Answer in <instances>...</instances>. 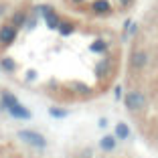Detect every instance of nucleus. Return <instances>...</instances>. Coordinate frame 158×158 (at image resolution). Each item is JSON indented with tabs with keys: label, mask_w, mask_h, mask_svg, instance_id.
<instances>
[{
	"label": "nucleus",
	"mask_w": 158,
	"mask_h": 158,
	"mask_svg": "<svg viewBox=\"0 0 158 158\" xmlns=\"http://www.w3.org/2000/svg\"><path fill=\"white\" fill-rule=\"evenodd\" d=\"M118 146V138L114 134H106L102 140H99V148L103 150V152H114Z\"/></svg>",
	"instance_id": "nucleus-7"
},
{
	"label": "nucleus",
	"mask_w": 158,
	"mask_h": 158,
	"mask_svg": "<svg viewBox=\"0 0 158 158\" xmlns=\"http://www.w3.org/2000/svg\"><path fill=\"white\" fill-rule=\"evenodd\" d=\"M146 65H148V53L146 51H134L130 55V67L132 69L140 71V69H144Z\"/></svg>",
	"instance_id": "nucleus-5"
},
{
	"label": "nucleus",
	"mask_w": 158,
	"mask_h": 158,
	"mask_svg": "<svg viewBox=\"0 0 158 158\" xmlns=\"http://www.w3.org/2000/svg\"><path fill=\"white\" fill-rule=\"evenodd\" d=\"M51 116H53V118H65L67 112H65V110H57V107H51Z\"/></svg>",
	"instance_id": "nucleus-14"
},
{
	"label": "nucleus",
	"mask_w": 158,
	"mask_h": 158,
	"mask_svg": "<svg viewBox=\"0 0 158 158\" xmlns=\"http://www.w3.org/2000/svg\"><path fill=\"white\" fill-rule=\"evenodd\" d=\"M0 102H2V107H4L6 112L10 114V116L14 118V120H31V110L28 107H24L23 103L19 102V98L16 95H12L10 91H2L0 93Z\"/></svg>",
	"instance_id": "nucleus-1"
},
{
	"label": "nucleus",
	"mask_w": 158,
	"mask_h": 158,
	"mask_svg": "<svg viewBox=\"0 0 158 158\" xmlns=\"http://www.w3.org/2000/svg\"><path fill=\"white\" fill-rule=\"evenodd\" d=\"M106 67H107V63H106V61H102V63H98V67H95V73L103 75V73H106Z\"/></svg>",
	"instance_id": "nucleus-15"
},
{
	"label": "nucleus",
	"mask_w": 158,
	"mask_h": 158,
	"mask_svg": "<svg viewBox=\"0 0 158 158\" xmlns=\"http://www.w3.org/2000/svg\"><path fill=\"white\" fill-rule=\"evenodd\" d=\"M41 12H43V19H45L47 27H49V28H59L61 19L57 16V12L51 8V6H43V8H41Z\"/></svg>",
	"instance_id": "nucleus-6"
},
{
	"label": "nucleus",
	"mask_w": 158,
	"mask_h": 158,
	"mask_svg": "<svg viewBox=\"0 0 158 158\" xmlns=\"http://www.w3.org/2000/svg\"><path fill=\"white\" fill-rule=\"evenodd\" d=\"M23 23H24V14L23 12H16V16L12 19V24H14V27H20Z\"/></svg>",
	"instance_id": "nucleus-13"
},
{
	"label": "nucleus",
	"mask_w": 158,
	"mask_h": 158,
	"mask_svg": "<svg viewBox=\"0 0 158 158\" xmlns=\"http://www.w3.org/2000/svg\"><path fill=\"white\" fill-rule=\"evenodd\" d=\"M16 35H19V28L14 27V24L6 23V24H2V27H0V43H2L4 47L12 45V43L16 41Z\"/></svg>",
	"instance_id": "nucleus-4"
},
{
	"label": "nucleus",
	"mask_w": 158,
	"mask_h": 158,
	"mask_svg": "<svg viewBox=\"0 0 158 158\" xmlns=\"http://www.w3.org/2000/svg\"><path fill=\"white\" fill-rule=\"evenodd\" d=\"M73 31H75V27H73L71 23H61V24H59V33H61V35H71Z\"/></svg>",
	"instance_id": "nucleus-12"
},
{
	"label": "nucleus",
	"mask_w": 158,
	"mask_h": 158,
	"mask_svg": "<svg viewBox=\"0 0 158 158\" xmlns=\"http://www.w3.org/2000/svg\"><path fill=\"white\" fill-rule=\"evenodd\" d=\"M120 2H122V6H126L128 2H130V0H120Z\"/></svg>",
	"instance_id": "nucleus-16"
},
{
	"label": "nucleus",
	"mask_w": 158,
	"mask_h": 158,
	"mask_svg": "<svg viewBox=\"0 0 158 158\" xmlns=\"http://www.w3.org/2000/svg\"><path fill=\"white\" fill-rule=\"evenodd\" d=\"M73 2H83V0H73Z\"/></svg>",
	"instance_id": "nucleus-17"
},
{
	"label": "nucleus",
	"mask_w": 158,
	"mask_h": 158,
	"mask_svg": "<svg viewBox=\"0 0 158 158\" xmlns=\"http://www.w3.org/2000/svg\"><path fill=\"white\" fill-rule=\"evenodd\" d=\"M91 8L95 10L98 14H107L110 10H112V4H110L107 0H93V2H91Z\"/></svg>",
	"instance_id": "nucleus-9"
},
{
	"label": "nucleus",
	"mask_w": 158,
	"mask_h": 158,
	"mask_svg": "<svg viewBox=\"0 0 158 158\" xmlns=\"http://www.w3.org/2000/svg\"><path fill=\"white\" fill-rule=\"evenodd\" d=\"M124 103L130 112H142V110L148 106V99H146V95L142 91L134 89V91H128L124 95Z\"/></svg>",
	"instance_id": "nucleus-2"
},
{
	"label": "nucleus",
	"mask_w": 158,
	"mask_h": 158,
	"mask_svg": "<svg viewBox=\"0 0 158 158\" xmlns=\"http://www.w3.org/2000/svg\"><path fill=\"white\" fill-rule=\"evenodd\" d=\"M0 65H2L4 71H14L16 63H14V59H10V57H2V59H0Z\"/></svg>",
	"instance_id": "nucleus-11"
},
{
	"label": "nucleus",
	"mask_w": 158,
	"mask_h": 158,
	"mask_svg": "<svg viewBox=\"0 0 158 158\" xmlns=\"http://www.w3.org/2000/svg\"><path fill=\"white\" fill-rule=\"evenodd\" d=\"M19 138L23 140L24 144L33 146V148H39V150L47 148V138L41 134V132H35V130H20V132H19Z\"/></svg>",
	"instance_id": "nucleus-3"
},
{
	"label": "nucleus",
	"mask_w": 158,
	"mask_h": 158,
	"mask_svg": "<svg viewBox=\"0 0 158 158\" xmlns=\"http://www.w3.org/2000/svg\"><path fill=\"white\" fill-rule=\"evenodd\" d=\"M93 53H106V49H107V43L106 41H102V39H98V41H93L91 43V47H89Z\"/></svg>",
	"instance_id": "nucleus-10"
},
{
	"label": "nucleus",
	"mask_w": 158,
	"mask_h": 158,
	"mask_svg": "<svg viewBox=\"0 0 158 158\" xmlns=\"http://www.w3.org/2000/svg\"><path fill=\"white\" fill-rule=\"evenodd\" d=\"M114 136H116L118 140H128L132 136V130L128 128V124H124V122H118L116 124V132H114Z\"/></svg>",
	"instance_id": "nucleus-8"
}]
</instances>
